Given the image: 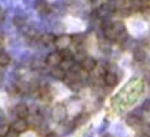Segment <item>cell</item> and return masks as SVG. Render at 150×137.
Segmentation results:
<instances>
[{
	"label": "cell",
	"mask_w": 150,
	"mask_h": 137,
	"mask_svg": "<svg viewBox=\"0 0 150 137\" xmlns=\"http://www.w3.org/2000/svg\"><path fill=\"white\" fill-rule=\"evenodd\" d=\"M72 43H74V40H72L71 35H68V34H60V35H57V37L54 38V43H53V44L56 46L57 50H65V49H69Z\"/></svg>",
	"instance_id": "1"
},
{
	"label": "cell",
	"mask_w": 150,
	"mask_h": 137,
	"mask_svg": "<svg viewBox=\"0 0 150 137\" xmlns=\"http://www.w3.org/2000/svg\"><path fill=\"white\" fill-rule=\"evenodd\" d=\"M52 116H53V119H54L56 122L65 121L66 116H68V111H66L65 105H62V103L56 105V106L53 108V111H52Z\"/></svg>",
	"instance_id": "2"
},
{
	"label": "cell",
	"mask_w": 150,
	"mask_h": 137,
	"mask_svg": "<svg viewBox=\"0 0 150 137\" xmlns=\"http://www.w3.org/2000/svg\"><path fill=\"white\" fill-rule=\"evenodd\" d=\"M44 62H46L49 66H59V65H62L63 57H62L60 50H56V52L49 53V55L46 56V60H44Z\"/></svg>",
	"instance_id": "3"
},
{
	"label": "cell",
	"mask_w": 150,
	"mask_h": 137,
	"mask_svg": "<svg viewBox=\"0 0 150 137\" xmlns=\"http://www.w3.org/2000/svg\"><path fill=\"white\" fill-rule=\"evenodd\" d=\"M11 128L12 130H15L16 133H25V131H28V128H30V124H28V121H27V118H18L16 121H13L12 122V125H11Z\"/></svg>",
	"instance_id": "4"
},
{
	"label": "cell",
	"mask_w": 150,
	"mask_h": 137,
	"mask_svg": "<svg viewBox=\"0 0 150 137\" xmlns=\"http://www.w3.org/2000/svg\"><path fill=\"white\" fill-rule=\"evenodd\" d=\"M80 65H81V68H83V71H86V72H91V71L94 70V68H96L97 62H96V59H94V57L87 56V57H84V59L80 62Z\"/></svg>",
	"instance_id": "5"
},
{
	"label": "cell",
	"mask_w": 150,
	"mask_h": 137,
	"mask_svg": "<svg viewBox=\"0 0 150 137\" xmlns=\"http://www.w3.org/2000/svg\"><path fill=\"white\" fill-rule=\"evenodd\" d=\"M103 83L105 86L108 87H115L118 84V75L113 72V71H108L105 75H103Z\"/></svg>",
	"instance_id": "6"
},
{
	"label": "cell",
	"mask_w": 150,
	"mask_h": 137,
	"mask_svg": "<svg viewBox=\"0 0 150 137\" xmlns=\"http://www.w3.org/2000/svg\"><path fill=\"white\" fill-rule=\"evenodd\" d=\"M50 75L59 81H63L65 80V75H66V71L63 70V68L59 65V66H52V70H50Z\"/></svg>",
	"instance_id": "7"
},
{
	"label": "cell",
	"mask_w": 150,
	"mask_h": 137,
	"mask_svg": "<svg viewBox=\"0 0 150 137\" xmlns=\"http://www.w3.org/2000/svg\"><path fill=\"white\" fill-rule=\"evenodd\" d=\"M15 115H16L18 118H27V116L30 115V108H28V105H25V103H18V105L15 106Z\"/></svg>",
	"instance_id": "8"
},
{
	"label": "cell",
	"mask_w": 150,
	"mask_h": 137,
	"mask_svg": "<svg viewBox=\"0 0 150 137\" xmlns=\"http://www.w3.org/2000/svg\"><path fill=\"white\" fill-rule=\"evenodd\" d=\"M38 38H40V43H41L43 46H52V44L54 43L56 35L52 34V33H46V34H41Z\"/></svg>",
	"instance_id": "9"
},
{
	"label": "cell",
	"mask_w": 150,
	"mask_h": 137,
	"mask_svg": "<svg viewBox=\"0 0 150 137\" xmlns=\"http://www.w3.org/2000/svg\"><path fill=\"white\" fill-rule=\"evenodd\" d=\"M125 122H127V125H129V127H132V128H137V127H140L141 119H140V116H138V115L132 114V115H128V116H127Z\"/></svg>",
	"instance_id": "10"
},
{
	"label": "cell",
	"mask_w": 150,
	"mask_h": 137,
	"mask_svg": "<svg viewBox=\"0 0 150 137\" xmlns=\"http://www.w3.org/2000/svg\"><path fill=\"white\" fill-rule=\"evenodd\" d=\"M35 9H37L40 13H49V12H50V6L44 2V0H38L37 5H35Z\"/></svg>",
	"instance_id": "11"
},
{
	"label": "cell",
	"mask_w": 150,
	"mask_h": 137,
	"mask_svg": "<svg viewBox=\"0 0 150 137\" xmlns=\"http://www.w3.org/2000/svg\"><path fill=\"white\" fill-rule=\"evenodd\" d=\"M132 56H134V60H137V62H143L147 57L146 50H143V49H135L134 53H132Z\"/></svg>",
	"instance_id": "12"
},
{
	"label": "cell",
	"mask_w": 150,
	"mask_h": 137,
	"mask_svg": "<svg viewBox=\"0 0 150 137\" xmlns=\"http://www.w3.org/2000/svg\"><path fill=\"white\" fill-rule=\"evenodd\" d=\"M27 118H30V121L27 119V121H28V124H30V125H34V127H38V125L41 124V121H43L41 115H38V114H35V115H31V114H30Z\"/></svg>",
	"instance_id": "13"
},
{
	"label": "cell",
	"mask_w": 150,
	"mask_h": 137,
	"mask_svg": "<svg viewBox=\"0 0 150 137\" xmlns=\"http://www.w3.org/2000/svg\"><path fill=\"white\" fill-rule=\"evenodd\" d=\"M106 72H108V70H106V66H103V65H96V68L91 71V74L94 77H103Z\"/></svg>",
	"instance_id": "14"
},
{
	"label": "cell",
	"mask_w": 150,
	"mask_h": 137,
	"mask_svg": "<svg viewBox=\"0 0 150 137\" xmlns=\"http://www.w3.org/2000/svg\"><path fill=\"white\" fill-rule=\"evenodd\" d=\"M11 56L8 55V53H5V52H2L0 50V66H8L9 63H11Z\"/></svg>",
	"instance_id": "15"
},
{
	"label": "cell",
	"mask_w": 150,
	"mask_h": 137,
	"mask_svg": "<svg viewBox=\"0 0 150 137\" xmlns=\"http://www.w3.org/2000/svg\"><path fill=\"white\" fill-rule=\"evenodd\" d=\"M140 131H141L143 136L150 137V124H149V122H141V124H140Z\"/></svg>",
	"instance_id": "16"
},
{
	"label": "cell",
	"mask_w": 150,
	"mask_h": 137,
	"mask_svg": "<svg viewBox=\"0 0 150 137\" xmlns=\"http://www.w3.org/2000/svg\"><path fill=\"white\" fill-rule=\"evenodd\" d=\"M60 53H62V57H63V60H74V53H72L69 49L60 50Z\"/></svg>",
	"instance_id": "17"
},
{
	"label": "cell",
	"mask_w": 150,
	"mask_h": 137,
	"mask_svg": "<svg viewBox=\"0 0 150 137\" xmlns=\"http://www.w3.org/2000/svg\"><path fill=\"white\" fill-rule=\"evenodd\" d=\"M11 131L9 124H0V137H6V134Z\"/></svg>",
	"instance_id": "18"
},
{
	"label": "cell",
	"mask_w": 150,
	"mask_h": 137,
	"mask_svg": "<svg viewBox=\"0 0 150 137\" xmlns=\"http://www.w3.org/2000/svg\"><path fill=\"white\" fill-rule=\"evenodd\" d=\"M141 111L143 112H150V100H144V103L141 105Z\"/></svg>",
	"instance_id": "19"
},
{
	"label": "cell",
	"mask_w": 150,
	"mask_h": 137,
	"mask_svg": "<svg viewBox=\"0 0 150 137\" xmlns=\"http://www.w3.org/2000/svg\"><path fill=\"white\" fill-rule=\"evenodd\" d=\"M69 71H74V72H81V65L80 63H74L71 66V70Z\"/></svg>",
	"instance_id": "20"
},
{
	"label": "cell",
	"mask_w": 150,
	"mask_h": 137,
	"mask_svg": "<svg viewBox=\"0 0 150 137\" xmlns=\"http://www.w3.org/2000/svg\"><path fill=\"white\" fill-rule=\"evenodd\" d=\"M18 136H19V133H16V131L12 130V128H11V131L6 134V137H18Z\"/></svg>",
	"instance_id": "21"
},
{
	"label": "cell",
	"mask_w": 150,
	"mask_h": 137,
	"mask_svg": "<svg viewBox=\"0 0 150 137\" xmlns=\"http://www.w3.org/2000/svg\"><path fill=\"white\" fill-rule=\"evenodd\" d=\"M3 46H5V37H3V34H0V50L3 49Z\"/></svg>",
	"instance_id": "22"
},
{
	"label": "cell",
	"mask_w": 150,
	"mask_h": 137,
	"mask_svg": "<svg viewBox=\"0 0 150 137\" xmlns=\"http://www.w3.org/2000/svg\"><path fill=\"white\" fill-rule=\"evenodd\" d=\"M44 137H59V136H57L56 133H47V134H46Z\"/></svg>",
	"instance_id": "23"
},
{
	"label": "cell",
	"mask_w": 150,
	"mask_h": 137,
	"mask_svg": "<svg viewBox=\"0 0 150 137\" xmlns=\"http://www.w3.org/2000/svg\"><path fill=\"white\" fill-rule=\"evenodd\" d=\"M138 2H140L143 6H146V5H149V3H150V0H138Z\"/></svg>",
	"instance_id": "24"
},
{
	"label": "cell",
	"mask_w": 150,
	"mask_h": 137,
	"mask_svg": "<svg viewBox=\"0 0 150 137\" xmlns=\"http://www.w3.org/2000/svg\"><path fill=\"white\" fill-rule=\"evenodd\" d=\"M3 18H5V12H3L2 9H0V22L3 21Z\"/></svg>",
	"instance_id": "25"
},
{
	"label": "cell",
	"mask_w": 150,
	"mask_h": 137,
	"mask_svg": "<svg viewBox=\"0 0 150 137\" xmlns=\"http://www.w3.org/2000/svg\"><path fill=\"white\" fill-rule=\"evenodd\" d=\"M0 24H2V22H0Z\"/></svg>",
	"instance_id": "26"
}]
</instances>
